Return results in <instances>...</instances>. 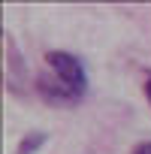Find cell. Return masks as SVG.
I'll return each mask as SVG.
<instances>
[{
  "mask_svg": "<svg viewBox=\"0 0 151 154\" xmlns=\"http://www.w3.org/2000/svg\"><path fill=\"white\" fill-rule=\"evenodd\" d=\"M145 97H148V100H151V79H148V82H145Z\"/></svg>",
  "mask_w": 151,
  "mask_h": 154,
  "instance_id": "obj_4",
  "label": "cell"
},
{
  "mask_svg": "<svg viewBox=\"0 0 151 154\" xmlns=\"http://www.w3.org/2000/svg\"><path fill=\"white\" fill-rule=\"evenodd\" d=\"M133 154H151V142H139L133 148Z\"/></svg>",
  "mask_w": 151,
  "mask_h": 154,
  "instance_id": "obj_3",
  "label": "cell"
},
{
  "mask_svg": "<svg viewBox=\"0 0 151 154\" xmlns=\"http://www.w3.org/2000/svg\"><path fill=\"white\" fill-rule=\"evenodd\" d=\"M45 139H48V136H45L42 130H36V133H27V136H24V139L18 142L15 154H36V151H39V148L45 145Z\"/></svg>",
  "mask_w": 151,
  "mask_h": 154,
  "instance_id": "obj_2",
  "label": "cell"
},
{
  "mask_svg": "<svg viewBox=\"0 0 151 154\" xmlns=\"http://www.w3.org/2000/svg\"><path fill=\"white\" fill-rule=\"evenodd\" d=\"M45 63L51 69V75H39L36 79V91L45 103L51 106H76L85 94H88V72L82 66V60L69 54V51H48Z\"/></svg>",
  "mask_w": 151,
  "mask_h": 154,
  "instance_id": "obj_1",
  "label": "cell"
}]
</instances>
